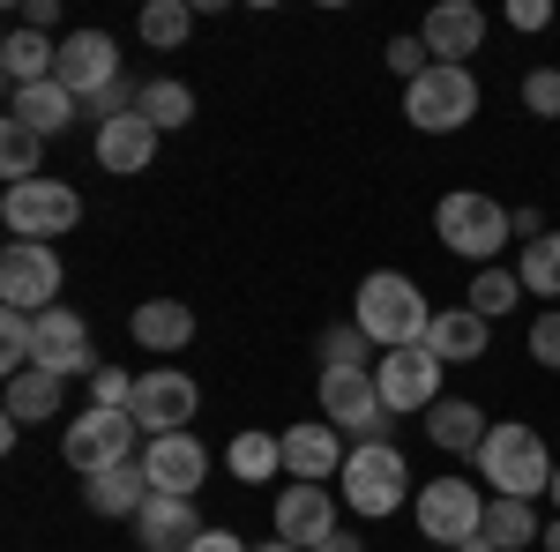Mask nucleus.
I'll list each match as a JSON object with an SVG mask.
<instances>
[{
  "label": "nucleus",
  "mask_w": 560,
  "mask_h": 552,
  "mask_svg": "<svg viewBox=\"0 0 560 552\" xmlns=\"http://www.w3.org/2000/svg\"><path fill=\"white\" fill-rule=\"evenodd\" d=\"M478 478L493 485V501H538L553 493V456H546V433L523 419H501L478 448Z\"/></svg>",
  "instance_id": "f257e3e1"
},
{
  "label": "nucleus",
  "mask_w": 560,
  "mask_h": 552,
  "mask_svg": "<svg viewBox=\"0 0 560 552\" xmlns=\"http://www.w3.org/2000/svg\"><path fill=\"white\" fill-rule=\"evenodd\" d=\"M351 321H359L366 337L382 343V351H404V343H427L433 306H427V292H419L404 269H374V277L359 284V306H351Z\"/></svg>",
  "instance_id": "f03ea898"
},
{
  "label": "nucleus",
  "mask_w": 560,
  "mask_h": 552,
  "mask_svg": "<svg viewBox=\"0 0 560 552\" xmlns=\"http://www.w3.org/2000/svg\"><path fill=\"white\" fill-rule=\"evenodd\" d=\"M433 239L448 247V255H464V261H486L493 269V255L516 239V224H509V210L493 202V195H441L433 202Z\"/></svg>",
  "instance_id": "7ed1b4c3"
},
{
  "label": "nucleus",
  "mask_w": 560,
  "mask_h": 552,
  "mask_svg": "<svg viewBox=\"0 0 560 552\" xmlns=\"http://www.w3.org/2000/svg\"><path fill=\"white\" fill-rule=\"evenodd\" d=\"M404 120L419 134H456L478 120V75L471 68H448V60H433L419 83L404 90Z\"/></svg>",
  "instance_id": "20e7f679"
},
{
  "label": "nucleus",
  "mask_w": 560,
  "mask_h": 552,
  "mask_svg": "<svg viewBox=\"0 0 560 552\" xmlns=\"http://www.w3.org/2000/svg\"><path fill=\"white\" fill-rule=\"evenodd\" d=\"M404 493H411V463H404V448H388V441H359L345 463V508L366 515V522H382V515L404 508Z\"/></svg>",
  "instance_id": "39448f33"
},
{
  "label": "nucleus",
  "mask_w": 560,
  "mask_h": 552,
  "mask_svg": "<svg viewBox=\"0 0 560 552\" xmlns=\"http://www.w3.org/2000/svg\"><path fill=\"white\" fill-rule=\"evenodd\" d=\"M0 216H8V232H15V239L52 247L60 232H75V224H83V195H75L68 179H23V187H8V195H0Z\"/></svg>",
  "instance_id": "423d86ee"
},
{
  "label": "nucleus",
  "mask_w": 560,
  "mask_h": 552,
  "mask_svg": "<svg viewBox=\"0 0 560 552\" xmlns=\"http://www.w3.org/2000/svg\"><path fill=\"white\" fill-rule=\"evenodd\" d=\"M411 515H419V538H427V545L456 552L464 538L486 530V493H478L471 478H427L419 501H411Z\"/></svg>",
  "instance_id": "0eeeda50"
},
{
  "label": "nucleus",
  "mask_w": 560,
  "mask_h": 552,
  "mask_svg": "<svg viewBox=\"0 0 560 552\" xmlns=\"http://www.w3.org/2000/svg\"><path fill=\"white\" fill-rule=\"evenodd\" d=\"M322 419L359 433V441H388L396 411H388L382 388H374V366H322Z\"/></svg>",
  "instance_id": "6e6552de"
},
{
  "label": "nucleus",
  "mask_w": 560,
  "mask_h": 552,
  "mask_svg": "<svg viewBox=\"0 0 560 552\" xmlns=\"http://www.w3.org/2000/svg\"><path fill=\"white\" fill-rule=\"evenodd\" d=\"M135 441H142V425L128 411H83V419H68V433H60V456H68V470L97 478V470L135 463Z\"/></svg>",
  "instance_id": "1a4fd4ad"
},
{
  "label": "nucleus",
  "mask_w": 560,
  "mask_h": 552,
  "mask_svg": "<svg viewBox=\"0 0 560 552\" xmlns=\"http://www.w3.org/2000/svg\"><path fill=\"white\" fill-rule=\"evenodd\" d=\"M60 255L38 247V239H8V255H0V306H15V314H45V306H60Z\"/></svg>",
  "instance_id": "9d476101"
},
{
  "label": "nucleus",
  "mask_w": 560,
  "mask_h": 552,
  "mask_svg": "<svg viewBox=\"0 0 560 552\" xmlns=\"http://www.w3.org/2000/svg\"><path fill=\"white\" fill-rule=\"evenodd\" d=\"M441 374H448V366L433 359L427 343H404V351H382V359H374V388H382L388 411H404V419L441 403Z\"/></svg>",
  "instance_id": "9b49d317"
},
{
  "label": "nucleus",
  "mask_w": 560,
  "mask_h": 552,
  "mask_svg": "<svg viewBox=\"0 0 560 552\" xmlns=\"http://www.w3.org/2000/svg\"><path fill=\"white\" fill-rule=\"evenodd\" d=\"M195 403H202V388L187 381L179 366H150V374H135V403H128V419L142 425L150 441H165V433H187Z\"/></svg>",
  "instance_id": "f8f14e48"
},
{
  "label": "nucleus",
  "mask_w": 560,
  "mask_h": 552,
  "mask_svg": "<svg viewBox=\"0 0 560 552\" xmlns=\"http://www.w3.org/2000/svg\"><path fill=\"white\" fill-rule=\"evenodd\" d=\"M31 366L52 374V381H75V374H97V351H90V321L75 306H45L38 314V351H31Z\"/></svg>",
  "instance_id": "ddd939ff"
},
{
  "label": "nucleus",
  "mask_w": 560,
  "mask_h": 552,
  "mask_svg": "<svg viewBox=\"0 0 560 552\" xmlns=\"http://www.w3.org/2000/svg\"><path fill=\"white\" fill-rule=\"evenodd\" d=\"M52 83L68 90V97H105V90L120 83V45L105 38V31H68L60 38V75Z\"/></svg>",
  "instance_id": "4468645a"
},
{
  "label": "nucleus",
  "mask_w": 560,
  "mask_h": 552,
  "mask_svg": "<svg viewBox=\"0 0 560 552\" xmlns=\"http://www.w3.org/2000/svg\"><path fill=\"white\" fill-rule=\"evenodd\" d=\"M142 470H150V493H173V501H195L202 478H210V448L195 433H165L142 448Z\"/></svg>",
  "instance_id": "2eb2a0df"
},
{
  "label": "nucleus",
  "mask_w": 560,
  "mask_h": 552,
  "mask_svg": "<svg viewBox=\"0 0 560 552\" xmlns=\"http://www.w3.org/2000/svg\"><path fill=\"white\" fill-rule=\"evenodd\" d=\"M269 522H277L284 545L314 552L322 538H337V501H329V485H300V478H292V485L277 493V515H269Z\"/></svg>",
  "instance_id": "dca6fc26"
},
{
  "label": "nucleus",
  "mask_w": 560,
  "mask_h": 552,
  "mask_svg": "<svg viewBox=\"0 0 560 552\" xmlns=\"http://www.w3.org/2000/svg\"><path fill=\"white\" fill-rule=\"evenodd\" d=\"M351 456H345V433L329 419H306L284 433V478H300V485H322V478H337Z\"/></svg>",
  "instance_id": "f3484780"
},
{
  "label": "nucleus",
  "mask_w": 560,
  "mask_h": 552,
  "mask_svg": "<svg viewBox=\"0 0 560 552\" xmlns=\"http://www.w3.org/2000/svg\"><path fill=\"white\" fill-rule=\"evenodd\" d=\"M210 522L195 515V501H173V493H150V508L135 515V545L142 552H195Z\"/></svg>",
  "instance_id": "a211bd4d"
},
{
  "label": "nucleus",
  "mask_w": 560,
  "mask_h": 552,
  "mask_svg": "<svg viewBox=\"0 0 560 552\" xmlns=\"http://www.w3.org/2000/svg\"><path fill=\"white\" fill-rule=\"evenodd\" d=\"M419 38H427V52H433V60L464 68V60L478 52V38H486V15H478L471 0H441V8L427 15V31H419Z\"/></svg>",
  "instance_id": "6ab92c4d"
},
{
  "label": "nucleus",
  "mask_w": 560,
  "mask_h": 552,
  "mask_svg": "<svg viewBox=\"0 0 560 552\" xmlns=\"http://www.w3.org/2000/svg\"><path fill=\"white\" fill-rule=\"evenodd\" d=\"M486 343H493V321L471 314V306H441L427 329V351L441 366H471V359H486Z\"/></svg>",
  "instance_id": "aec40b11"
},
{
  "label": "nucleus",
  "mask_w": 560,
  "mask_h": 552,
  "mask_svg": "<svg viewBox=\"0 0 560 552\" xmlns=\"http://www.w3.org/2000/svg\"><path fill=\"white\" fill-rule=\"evenodd\" d=\"M486 433H493V419H486L478 403H464V396H441V403L427 411V441L441 448V456H471V463H478Z\"/></svg>",
  "instance_id": "412c9836"
},
{
  "label": "nucleus",
  "mask_w": 560,
  "mask_h": 552,
  "mask_svg": "<svg viewBox=\"0 0 560 552\" xmlns=\"http://www.w3.org/2000/svg\"><path fill=\"white\" fill-rule=\"evenodd\" d=\"M83 508L90 515H105V522H113V515H142L150 508V470H142V456H135V463H120V470H97V478H83Z\"/></svg>",
  "instance_id": "4be33fe9"
},
{
  "label": "nucleus",
  "mask_w": 560,
  "mask_h": 552,
  "mask_svg": "<svg viewBox=\"0 0 560 552\" xmlns=\"http://www.w3.org/2000/svg\"><path fill=\"white\" fill-rule=\"evenodd\" d=\"M0 75H8V90H31V83H52L60 75V45L45 38V31H8L0 38Z\"/></svg>",
  "instance_id": "5701e85b"
},
{
  "label": "nucleus",
  "mask_w": 560,
  "mask_h": 552,
  "mask_svg": "<svg viewBox=\"0 0 560 552\" xmlns=\"http://www.w3.org/2000/svg\"><path fill=\"white\" fill-rule=\"evenodd\" d=\"M83 113V97H68L60 83H31V90H8V120H23L31 134H68V120Z\"/></svg>",
  "instance_id": "b1692460"
},
{
  "label": "nucleus",
  "mask_w": 560,
  "mask_h": 552,
  "mask_svg": "<svg viewBox=\"0 0 560 552\" xmlns=\"http://www.w3.org/2000/svg\"><path fill=\"white\" fill-rule=\"evenodd\" d=\"M128 337L142 343V351H179V343L195 337V306H187V298H142L128 314Z\"/></svg>",
  "instance_id": "393cba45"
},
{
  "label": "nucleus",
  "mask_w": 560,
  "mask_h": 552,
  "mask_svg": "<svg viewBox=\"0 0 560 552\" xmlns=\"http://www.w3.org/2000/svg\"><path fill=\"white\" fill-rule=\"evenodd\" d=\"M90 150H97V165H105V172H142L150 157H158V128H150L142 113H128V120H105Z\"/></svg>",
  "instance_id": "a878e982"
},
{
  "label": "nucleus",
  "mask_w": 560,
  "mask_h": 552,
  "mask_svg": "<svg viewBox=\"0 0 560 552\" xmlns=\"http://www.w3.org/2000/svg\"><path fill=\"white\" fill-rule=\"evenodd\" d=\"M224 470H232L240 485H261V478H277V470H284V433H232V448H224Z\"/></svg>",
  "instance_id": "bb28decb"
},
{
  "label": "nucleus",
  "mask_w": 560,
  "mask_h": 552,
  "mask_svg": "<svg viewBox=\"0 0 560 552\" xmlns=\"http://www.w3.org/2000/svg\"><path fill=\"white\" fill-rule=\"evenodd\" d=\"M135 113H142V120H150L158 134H173V128H187V120H195V90L173 83V75H150V83H142V105H135Z\"/></svg>",
  "instance_id": "cd10ccee"
},
{
  "label": "nucleus",
  "mask_w": 560,
  "mask_h": 552,
  "mask_svg": "<svg viewBox=\"0 0 560 552\" xmlns=\"http://www.w3.org/2000/svg\"><path fill=\"white\" fill-rule=\"evenodd\" d=\"M486 538H493L501 552H523V545L546 538V522H538L530 501H486Z\"/></svg>",
  "instance_id": "c85d7f7f"
},
{
  "label": "nucleus",
  "mask_w": 560,
  "mask_h": 552,
  "mask_svg": "<svg viewBox=\"0 0 560 552\" xmlns=\"http://www.w3.org/2000/svg\"><path fill=\"white\" fill-rule=\"evenodd\" d=\"M60 388H68V381H52V374H38V366L15 374V381H8V419H15V425L60 419Z\"/></svg>",
  "instance_id": "c756f323"
},
{
  "label": "nucleus",
  "mask_w": 560,
  "mask_h": 552,
  "mask_svg": "<svg viewBox=\"0 0 560 552\" xmlns=\"http://www.w3.org/2000/svg\"><path fill=\"white\" fill-rule=\"evenodd\" d=\"M516 298H523V277L493 261V269H478V277H471L464 306H471V314H486V321H501V314H516Z\"/></svg>",
  "instance_id": "7c9ffc66"
},
{
  "label": "nucleus",
  "mask_w": 560,
  "mask_h": 552,
  "mask_svg": "<svg viewBox=\"0 0 560 552\" xmlns=\"http://www.w3.org/2000/svg\"><path fill=\"white\" fill-rule=\"evenodd\" d=\"M187 31H195V0H150L142 8V45L173 52V45H187Z\"/></svg>",
  "instance_id": "2f4dec72"
},
{
  "label": "nucleus",
  "mask_w": 560,
  "mask_h": 552,
  "mask_svg": "<svg viewBox=\"0 0 560 552\" xmlns=\"http://www.w3.org/2000/svg\"><path fill=\"white\" fill-rule=\"evenodd\" d=\"M516 277H523V292H530V298H560V232H546V239L523 247Z\"/></svg>",
  "instance_id": "473e14b6"
},
{
  "label": "nucleus",
  "mask_w": 560,
  "mask_h": 552,
  "mask_svg": "<svg viewBox=\"0 0 560 552\" xmlns=\"http://www.w3.org/2000/svg\"><path fill=\"white\" fill-rule=\"evenodd\" d=\"M38 150H45V134H31L23 120H0V172H8V187L38 179Z\"/></svg>",
  "instance_id": "72a5a7b5"
},
{
  "label": "nucleus",
  "mask_w": 560,
  "mask_h": 552,
  "mask_svg": "<svg viewBox=\"0 0 560 552\" xmlns=\"http://www.w3.org/2000/svg\"><path fill=\"white\" fill-rule=\"evenodd\" d=\"M128 403H135V374H120V366L90 374V411H128Z\"/></svg>",
  "instance_id": "f704fd0d"
},
{
  "label": "nucleus",
  "mask_w": 560,
  "mask_h": 552,
  "mask_svg": "<svg viewBox=\"0 0 560 552\" xmlns=\"http://www.w3.org/2000/svg\"><path fill=\"white\" fill-rule=\"evenodd\" d=\"M366 329H359V321H351V329H329V337H322V366H366Z\"/></svg>",
  "instance_id": "c9c22d12"
},
{
  "label": "nucleus",
  "mask_w": 560,
  "mask_h": 552,
  "mask_svg": "<svg viewBox=\"0 0 560 552\" xmlns=\"http://www.w3.org/2000/svg\"><path fill=\"white\" fill-rule=\"evenodd\" d=\"M523 105H530L538 120H560V68H530V75H523Z\"/></svg>",
  "instance_id": "e433bc0d"
},
{
  "label": "nucleus",
  "mask_w": 560,
  "mask_h": 552,
  "mask_svg": "<svg viewBox=\"0 0 560 552\" xmlns=\"http://www.w3.org/2000/svg\"><path fill=\"white\" fill-rule=\"evenodd\" d=\"M388 68H396V75H404V90H411V83H419V75L433 68L427 38H388Z\"/></svg>",
  "instance_id": "4c0bfd02"
},
{
  "label": "nucleus",
  "mask_w": 560,
  "mask_h": 552,
  "mask_svg": "<svg viewBox=\"0 0 560 552\" xmlns=\"http://www.w3.org/2000/svg\"><path fill=\"white\" fill-rule=\"evenodd\" d=\"M530 359H538L546 374H560V306H553V314H538V321H530Z\"/></svg>",
  "instance_id": "58836bf2"
},
{
  "label": "nucleus",
  "mask_w": 560,
  "mask_h": 552,
  "mask_svg": "<svg viewBox=\"0 0 560 552\" xmlns=\"http://www.w3.org/2000/svg\"><path fill=\"white\" fill-rule=\"evenodd\" d=\"M509 23L516 31H546L553 23V0H509Z\"/></svg>",
  "instance_id": "ea45409f"
},
{
  "label": "nucleus",
  "mask_w": 560,
  "mask_h": 552,
  "mask_svg": "<svg viewBox=\"0 0 560 552\" xmlns=\"http://www.w3.org/2000/svg\"><path fill=\"white\" fill-rule=\"evenodd\" d=\"M60 23V0H23V31H52Z\"/></svg>",
  "instance_id": "a19ab883"
},
{
  "label": "nucleus",
  "mask_w": 560,
  "mask_h": 552,
  "mask_svg": "<svg viewBox=\"0 0 560 552\" xmlns=\"http://www.w3.org/2000/svg\"><path fill=\"white\" fill-rule=\"evenodd\" d=\"M195 552H247V545H240V530H202Z\"/></svg>",
  "instance_id": "79ce46f5"
},
{
  "label": "nucleus",
  "mask_w": 560,
  "mask_h": 552,
  "mask_svg": "<svg viewBox=\"0 0 560 552\" xmlns=\"http://www.w3.org/2000/svg\"><path fill=\"white\" fill-rule=\"evenodd\" d=\"M314 552H366V545H359V538H345V530H337V538H322V545H314Z\"/></svg>",
  "instance_id": "37998d69"
},
{
  "label": "nucleus",
  "mask_w": 560,
  "mask_h": 552,
  "mask_svg": "<svg viewBox=\"0 0 560 552\" xmlns=\"http://www.w3.org/2000/svg\"><path fill=\"white\" fill-rule=\"evenodd\" d=\"M456 552H501V545H493V538L478 530V538H464V545H456Z\"/></svg>",
  "instance_id": "c03bdc74"
},
{
  "label": "nucleus",
  "mask_w": 560,
  "mask_h": 552,
  "mask_svg": "<svg viewBox=\"0 0 560 552\" xmlns=\"http://www.w3.org/2000/svg\"><path fill=\"white\" fill-rule=\"evenodd\" d=\"M538 545H546V552H560V522H546V538H538Z\"/></svg>",
  "instance_id": "a18cd8bd"
},
{
  "label": "nucleus",
  "mask_w": 560,
  "mask_h": 552,
  "mask_svg": "<svg viewBox=\"0 0 560 552\" xmlns=\"http://www.w3.org/2000/svg\"><path fill=\"white\" fill-rule=\"evenodd\" d=\"M255 552H300V545H284V538H269V545H255Z\"/></svg>",
  "instance_id": "49530a36"
},
{
  "label": "nucleus",
  "mask_w": 560,
  "mask_h": 552,
  "mask_svg": "<svg viewBox=\"0 0 560 552\" xmlns=\"http://www.w3.org/2000/svg\"><path fill=\"white\" fill-rule=\"evenodd\" d=\"M553 508H560V463H553Z\"/></svg>",
  "instance_id": "de8ad7c7"
}]
</instances>
